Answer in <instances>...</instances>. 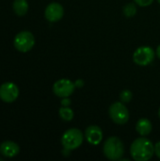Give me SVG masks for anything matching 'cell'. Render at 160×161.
I'll return each mask as SVG.
<instances>
[{
	"mask_svg": "<svg viewBox=\"0 0 160 161\" xmlns=\"http://www.w3.org/2000/svg\"><path fill=\"white\" fill-rule=\"evenodd\" d=\"M155 154V145L145 137L136 139L130 146V155L136 161H148Z\"/></svg>",
	"mask_w": 160,
	"mask_h": 161,
	"instance_id": "obj_1",
	"label": "cell"
},
{
	"mask_svg": "<svg viewBox=\"0 0 160 161\" xmlns=\"http://www.w3.org/2000/svg\"><path fill=\"white\" fill-rule=\"evenodd\" d=\"M104 156L109 160H120L124 154V146L122 140L118 137L112 136L107 139L103 146Z\"/></svg>",
	"mask_w": 160,
	"mask_h": 161,
	"instance_id": "obj_2",
	"label": "cell"
},
{
	"mask_svg": "<svg viewBox=\"0 0 160 161\" xmlns=\"http://www.w3.org/2000/svg\"><path fill=\"white\" fill-rule=\"evenodd\" d=\"M84 134L78 128H70L66 130L61 137V144L63 148L70 151L75 150L81 146L84 141Z\"/></svg>",
	"mask_w": 160,
	"mask_h": 161,
	"instance_id": "obj_3",
	"label": "cell"
},
{
	"mask_svg": "<svg viewBox=\"0 0 160 161\" xmlns=\"http://www.w3.org/2000/svg\"><path fill=\"white\" fill-rule=\"evenodd\" d=\"M110 119L119 125H124L129 121V111L123 102H115L108 108Z\"/></svg>",
	"mask_w": 160,
	"mask_h": 161,
	"instance_id": "obj_4",
	"label": "cell"
},
{
	"mask_svg": "<svg viewBox=\"0 0 160 161\" xmlns=\"http://www.w3.org/2000/svg\"><path fill=\"white\" fill-rule=\"evenodd\" d=\"M156 57V53L150 46H141L135 50L133 54V61L140 66H147L151 64Z\"/></svg>",
	"mask_w": 160,
	"mask_h": 161,
	"instance_id": "obj_5",
	"label": "cell"
},
{
	"mask_svg": "<svg viewBox=\"0 0 160 161\" xmlns=\"http://www.w3.org/2000/svg\"><path fill=\"white\" fill-rule=\"evenodd\" d=\"M13 43L18 51L25 53L33 48L35 44V38L31 32L22 31L15 36Z\"/></svg>",
	"mask_w": 160,
	"mask_h": 161,
	"instance_id": "obj_6",
	"label": "cell"
},
{
	"mask_svg": "<svg viewBox=\"0 0 160 161\" xmlns=\"http://www.w3.org/2000/svg\"><path fill=\"white\" fill-rule=\"evenodd\" d=\"M74 82L67 78H61L56 81L53 85V92L55 95L60 98L70 97L75 90Z\"/></svg>",
	"mask_w": 160,
	"mask_h": 161,
	"instance_id": "obj_7",
	"label": "cell"
},
{
	"mask_svg": "<svg viewBox=\"0 0 160 161\" xmlns=\"http://www.w3.org/2000/svg\"><path fill=\"white\" fill-rule=\"evenodd\" d=\"M19 95L18 87L12 82H6L0 86V98L6 103L14 102Z\"/></svg>",
	"mask_w": 160,
	"mask_h": 161,
	"instance_id": "obj_8",
	"label": "cell"
},
{
	"mask_svg": "<svg viewBox=\"0 0 160 161\" xmlns=\"http://www.w3.org/2000/svg\"><path fill=\"white\" fill-rule=\"evenodd\" d=\"M63 15H64V8L58 2L50 3L44 10V16L46 20L51 23H55L61 20Z\"/></svg>",
	"mask_w": 160,
	"mask_h": 161,
	"instance_id": "obj_9",
	"label": "cell"
},
{
	"mask_svg": "<svg viewBox=\"0 0 160 161\" xmlns=\"http://www.w3.org/2000/svg\"><path fill=\"white\" fill-rule=\"evenodd\" d=\"M86 141L91 145H98L103 140V131L97 125H90L84 132Z\"/></svg>",
	"mask_w": 160,
	"mask_h": 161,
	"instance_id": "obj_10",
	"label": "cell"
},
{
	"mask_svg": "<svg viewBox=\"0 0 160 161\" xmlns=\"http://www.w3.org/2000/svg\"><path fill=\"white\" fill-rule=\"evenodd\" d=\"M20 152V146L10 141L4 142L0 144V154L6 158L16 157Z\"/></svg>",
	"mask_w": 160,
	"mask_h": 161,
	"instance_id": "obj_11",
	"label": "cell"
},
{
	"mask_svg": "<svg viewBox=\"0 0 160 161\" xmlns=\"http://www.w3.org/2000/svg\"><path fill=\"white\" fill-rule=\"evenodd\" d=\"M153 130V125L150 120L146 118H141L137 122L136 125V131L141 136V137H146L151 134Z\"/></svg>",
	"mask_w": 160,
	"mask_h": 161,
	"instance_id": "obj_12",
	"label": "cell"
},
{
	"mask_svg": "<svg viewBox=\"0 0 160 161\" xmlns=\"http://www.w3.org/2000/svg\"><path fill=\"white\" fill-rule=\"evenodd\" d=\"M12 8L18 16H24L28 10V3L26 0H14Z\"/></svg>",
	"mask_w": 160,
	"mask_h": 161,
	"instance_id": "obj_13",
	"label": "cell"
},
{
	"mask_svg": "<svg viewBox=\"0 0 160 161\" xmlns=\"http://www.w3.org/2000/svg\"><path fill=\"white\" fill-rule=\"evenodd\" d=\"M58 115L63 121L70 122L74 119V110L70 108L69 107H61L58 110Z\"/></svg>",
	"mask_w": 160,
	"mask_h": 161,
	"instance_id": "obj_14",
	"label": "cell"
},
{
	"mask_svg": "<svg viewBox=\"0 0 160 161\" xmlns=\"http://www.w3.org/2000/svg\"><path fill=\"white\" fill-rule=\"evenodd\" d=\"M137 4L134 2V3H127L124 8H123V12L124 14L125 17L127 18H132L134 17L136 14H137Z\"/></svg>",
	"mask_w": 160,
	"mask_h": 161,
	"instance_id": "obj_15",
	"label": "cell"
},
{
	"mask_svg": "<svg viewBox=\"0 0 160 161\" xmlns=\"http://www.w3.org/2000/svg\"><path fill=\"white\" fill-rule=\"evenodd\" d=\"M132 98H133V94H132V92L129 91V90H124L120 93V100L124 104L130 103Z\"/></svg>",
	"mask_w": 160,
	"mask_h": 161,
	"instance_id": "obj_16",
	"label": "cell"
},
{
	"mask_svg": "<svg viewBox=\"0 0 160 161\" xmlns=\"http://www.w3.org/2000/svg\"><path fill=\"white\" fill-rule=\"evenodd\" d=\"M134 2L140 7H148L153 4L154 0H134Z\"/></svg>",
	"mask_w": 160,
	"mask_h": 161,
	"instance_id": "obj_17",
	"label": "cell"
},
{
	"mask_svg": "<svg viewBox=\"0 0 160 161\" xmlns=\"http://www.w3.org/2000/svg\"><path fill=\"white\" fill-rule=\"evenodd\" d=\"M60 104H61V107H69L71 105V100L69 99V97H64L60 101Z\"/></svg>",
	"mask_w": 160,
	"mask_h": 161,
	"instance_id": "obj_18",
	"label": "cell"
},
{
	"mask_svg": "<svg viewBox=\"0 0 160 161\" xmlns=\"http://www.w3.org/2000/svg\"><path fill=\"white\" fill-rule=\"evenodd\" d=\"M155 155L160 159V142L155 144Z\"/></svg>",
	"mask_w": 160,
	"mask_h": 161,
	"instance_id": "obj_19",
	"label": "cell"
},
{
	"mask_svg": "<svg viewBox=\"0 0 160 161\" xmlns=\"http://www.w3.org/2000/svg\"><path fill=\"white\" fill-rule=\"evenodd\" d=\"M74 85L76 88H82L84 86V81L82 79H77L75 82H74Z\"/></svg>",
	"mask_w": 160,
	"mask_h": 161,
	"instance_id": "obj_20",
	"label": "cell"
},
{
	"mask_svg": "<svg viewBox=\"0 0 160 161\" xmlns=\"http://www.w3.org/2000/svg\"><path fill=\"white\" fill-rule=\"evenodd\" d=\"M156 55L157 56V58H160V44L157 46V52H156Z\"/></svg>",
	"mask_w": 160,
	"mask_h": 161,
	"instance_id": "obj_21",
	"label": "cell"
},
{
	"mask_svg": "<svg viewBox=\"0 0 160 161\" xmlns=\"http://www.w3.org/2000/svg\"><path fill=\"white\" fill-rule=\"evenodd\" d=\"M158 116H159V118H160V108H159V109H158Z\"/></svg>",
	"mask_w": 160,
	"mask_h": 161,
	"instance_id": "obj_22",
	"label": "cell"
},
{
	"mask_svg": "<svg viewBox=\"0 0 160 161\" xmlns=\"http://www.w3.org/2000/svg\"><path fill=\"white\" fill-rule=\"evenodd\" d=\"M157 2H158V3H159V4H160V0H157Z\"/></svg>",
	"mask_w": 160,
	"mask_h": 161,
	"instance_id": "obj_23",
	"label": "cell"
},
{
	"mask_svg": "<svg viewBox=\"0 0 160 161\" xmlns=\"http://www.w3.org/2000/svg\"><path fill=\"white\" fill-rule=\"evenodd\" d=\"M1 160H2V158H0V161H1Z\"/></svg>",
	"mask_w": 160,
	"mask_h": 161,
	"instance_id": "obj_24",
	"label": "cell"
}]
</instances>
